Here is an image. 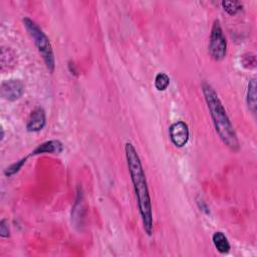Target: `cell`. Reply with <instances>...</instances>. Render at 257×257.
Masks as SVG:
<instances>
[{"mask_svg": "<svg viewBox=\"0 0 257 257\" xmlns=\"http://www.w3.org/2000/svg\"><path fill=\"white\" fill-rule=\"evenodd\" d=\"M124 152H125L128 172L131 175L135 194L137 197L138 207H139L140 215L142 218L144 230L149 236H151L154 230L153 210H152V202H151L150 192L148 188L146 175L143 169V165L138 155V152L132 143L125 144Z\"/></svg>", "mask_w": 257, "mask_h": 257, "instance_id": "obj_1", "label": "cell"}, {"mask_svg": "<svg viewBox=\"0 0 257 257\" xmlns=\"http://www.w3.org/2000/svg\"><path fill=\"white\" fill-rule=\"evenodd\" d=\"M202 90L211 117L213 119L215 131L218 134L220 140L230 150L234 152L239 151L240 145L237 134L216 90L208 82L202 83Z\"/></svg>", "mask_w": 257, "mask_h": 257, "instance_id": "obj_2", "label": "cell"}, {"mask_svg": "<svg viewBox=\"0 0 257 257\" xmlns=\"http://www.w3.org/2000/svg\"><path fill=\"white\" fill-rule=\"evenodd\" d=\"M22 21L26 31L28 32L30 37L33 39L35 46L37 47L39 53L41 54L47 69L50 72H52L55 67V58H54V53H53L49 38L46 36L43 30L38 26V24L32 19H30L29 17H24Z\"/></svg>", "mask_w": 257, "mask_h": 257, "instance_id": "obj_3", "label": "cell"}, {"mask_svg": "<svg viewBox=\"0 0 257 257\" xmlns=\"http://www.w3.org/2000/svg\"><path fill=\"white\" fill-rule=\"evenodd\" d=\"M227 41L219 20H215L209 40V53L214 60H222L226 56Z\"/></svg>", "mask_w": 257, "mask_h": 257, "instance_id": "obj_4", "label": "cell"}, {"mask_svg": "<svg viewBox=\"0 0 257 257\" xmlns=\"http://www.w3.org/2000/svg\"><path fill=\"white\" fill-rule=\"evenodd\" d=\"M24 92V84L20 79H7L2 81L0 93L3 98L14 101L22 96Z\"/></svg>", "mask_w": 257, "mask_h": 257, "instance_id": "obj_5", "label": "cell"}, {"mask_svg": "<svg viewBox=\"0 0 257 257\" xmlns=\"http://www.w3.org/2000/svg\"><path fill=\"white\" fill-rule=\"evenodd\" d=\"M169 134L172 143L178 148L184 147L189 141V127L183 120L172 123L169 127Z\"/></svg>", "mask_w": 257, "mask_h": 257, "instance_id": "obj_6", "label": "cell"}, {"mask_svg": "<svg viewBox=\"0 0 257 257\" xmlns=\"http://www.w3.org/2000/svg\"><path fill=\"white\" fill-rule=\"evenodd\" d=\"M46 123V116L45 111L42 107H36L33 109L28 117L26 128L28 132L36 133L41 131Z\"/></svg>", "mask_w": 257, "mask_h": 257, "instance_id": "obj_7", "label": "cell"}, {"mask_svg": "<svg viewBox=\"0 0 257 257\" xmlns=\"http://www.w3.org/2000/svg\"><path fill=\"white\" fill-rule=\"evenodd\" d=\"M63 151V145L58 140L46 141L38 145L32 152L31 156L40 155V154H60Z\"/></svg>", "mask_w": 257, "mask_h": 257, "instance_id": "obj_8", "label": "cell"}, {"mask_svg": "<svg viewBox=\"0 0 257 257\" xmlns=\"http://www.w3.org/2000/svg\"><path fill=\"white\" fill-rule=\"evenodd\" d=\"M212 240H213L214 246L216 247L218 252H220L221 254H226L230 251L231 246L227 237L224 235V233L220 231L215 232L212 236Z\"/></svg>", "mask_w": 257, "mask_h": 257, "instance_id": "obj_9", "label": "cell"}, {"mask_svg": "<svg viewBox=\"0 0 257 257\" xmlns=\"http://www.w3.org/2000/svg\"><path fill=\"white\" fill-rule=\"evenodd\" d=\"M246 99H247L248 108L253 113H255L256 112V80L255 78H252L248 83Z\"/></svg>", "mask_w": 257, "mask_h": 257, "instance_id": "obj_10", "label": "cell"}, {"mask_svg": "<svg viewBox=\"0 0 257 257\" xmlns=\"http://www.w3.org/2000/svg\"><path fill=\"white\" fill-rule=\"evenodd\" d=\"M221 5L223 9L230 15H235L240 10H242V3L239 1H222Z\"/></svg>", "mask_w": 257, "mask_h": 257, "instance_id": "obj_11", "label": "cell"}, {"mask_svg": "<svg viewBox=\"0 0 257 257\" xmlns=\"http://www.w3.org/2000/svg\"><path fill=\"white\" fill-rule=\"evenodd\" d=\"M170 84V78L165 72H159L155 77V87L159 91H164Z\"/></svg>", "mask_w": 257, "mask_h": 257, "instance_id": "obj_12", "label": "cell"}, {"mask_svg": "<svg viewBox=\"0 0 257 257\" xmlns=\"http://www.w3.org/2000/svg\"><path fill=\"white\" fill-rule=\"evenodd\" d=\"M26 160H27V157L22 158L21 160L16 161L15 163L11 164L9 167H7V168L5 169L4 175H5L6 177H11V176L15 175V174L23 167V165L26 163Z\"/></svg>", "mask_w": 257, "mask_h": 257, "instance_id": "obj_13", "label": "cell"}, {"mask_svg": "<svg viewBox=\"0 0 257 257\" xmlns=\"http://www.w3.org/2000/svg\"><path fill=\"white\" fill-rule=\"evenodd\" d=\"M9 233H10V231H9V228H8L6 220L2 219L0 221V236L3 237V238H7L10 235Z\"/></svg>", "mask_w": 257, "mask_h": 257, "instance_id": "obj_14", "label": "cell"}]
</instances>
